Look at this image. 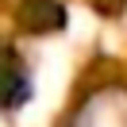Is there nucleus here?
Segmentation results:
<instances>
[{
  "instance_id": "nucleus-2",
  "label": "nucleus",
  "mask_w": 127,
  "mask_h": 127,
  "mask_svg": "<svg viewBox=\"0 0 127 127\" xmlns=\"http://www.w3.org/2000/svg\"><path fill=\"white\" fill-rule=\"evenodd\" d=\"M19 89H23V73L19 69H4V58H0V104H16Z\"/></svg>"
},
{
  "instance_id": "nucleus-1",
  "label": "nucleus",
  "mask_w": 127,
  "mask_h": 127,
  "mask_svg": "<svg viewBox=\"0 0 127 127\" xmlns=\"http://www.w3.org/2000/svg\"><path fill=\"white\" fill-rule=\"evenodd\" d=\"M69 127H127V100L116 93H100L73 116Z\"/></svg>"
}]
</instances>
